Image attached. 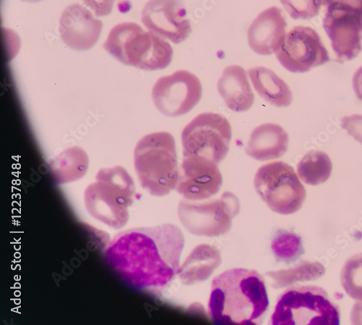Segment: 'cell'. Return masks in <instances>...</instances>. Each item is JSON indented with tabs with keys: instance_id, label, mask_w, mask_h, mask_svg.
<instances>
[{
	"instance_id": "obj_1",
	"label": "cell",
	"mask_w": 362,
	"mask_h": 325,
	"mask_svg": "<svg viewBox=\"0 0 362 325\" xmlns=\"http://www.w3.org/2000/svg\"><path fill=\"white\" fill-rule=\"evenodd\" d=\"M185 244L183 232L174 224L133 228L117 234L104 256L131 287L156 290L177 275Z\"/></svg>"
},
{
	"instance_id": "obj_2",
	"label": "cell",
	"mask_w": 362,
	"mask_h": 325,
	"mask_svg": "<svg viewBox=\"0 0 362 325\" xmlns=\"http://www.w3.org/2000/svg\"><path fill=\"white\" fill-rule=\"evenodd\" d=\"M268 307L265 283L255 271L230 269L212 283L208 312L216 324H259Z\"/></svg>"
},
{
	"instance_id": "obj_3",
	"label": "cell",
	"mask_w": 362,
	"mask_h": 325,
	"mask_svg": "<svg viewBox=\"0 0 362 325\" xmlns=\"http://www.w3.org/2000/svg\"><path fill=\"white\" fill-rule=\"evenodd\" d=\"M136 196L134 182L122 166L100 170L96 182L84 192L88 214L115 230L123 228L129 220V208Z\"/></svg>"
},
{
	"instance_id": "obj_4",
	"label": "cell",
	"mask_w": 362,
	"mask_h": 325,
	"mask_svg": "<svg viewBox=\"0 0 362 325\" xmlns=\"http://www.w3.org/2000/svg\"><path fill=\"white\" fill-rule=\"evenodd\" d=\"M134 167L141 187L162 197L176 189L180 170L175 141L168 132L144 136L134 151Z\"/></svg>"
},
{
	"instance_id": "obj_5",
	"label": "cell",
	"mask_w": 362,
	"mask_h": 325,
	"mask_svg": "<svg viewBox=\"0 0 362 325\" xmlns=\"http://www.w3.org/2000/svg\"><path fill=\"white\" fill-rule=\"evenodd\" d=\"M104 48L120 63L144 71L166 69L173 56L168 42L152 32L144 31L134 23L115 25Z\"/></svg>"
},
{
	"instance_id": "obj_6",
	"label": "cell",
	"mask_w": 362,
	"mask_h": 325,
	"mask_svg": "<svg viewBox=\"0 0 362 325\" xmlns=\"http://www.w3.org/2000/svg\"><path fill=\"white\" fill-rule=\"evenodd\" d=\"M271 323L274 325H339L340 310L324 289L316 286L293 287L281 295Z\"/></svg>"
},
{
	"instance_id": "obj_7",
	"label": "cell",
	"mask_w": 362,
	"mask_h": 325,
	"mask_svg": "<svg viewBox=\"0 0 362 325\" xmlns=\"http://www.w3.org/2000/svg\"><path fill=\"white\" fill-rule=\"evenodd\" d=\"M325 8V31L337 61L356 58L362 49V0H320Z\"/></svg>"
},
{
	"instance_id": "obj_8",
	"label": "cell",
	"mask_w": 362,
	"mask_h": 325,
	"mask_svg": "<svg viewBox=\"0 0 362 325\" xmlns=\"http://www.w3.org/2000/svg\"><path fill=\"white\" fill-rule=\"evenodd\" d=\"M255 187L269 208L280 215L296 213L306 199L305 188L294 169L284 162L262 166L255 175Z\"/></svg>"
},
{
	"instance_id": "obj_9",
	"label": "cell",
	"mask_w": 362,
	"mask_h": 325,
	"mask_svg": "<svg viewBox=\"0 0 362 325\" xmlns=\"http://www.w3.org/2000/svg\"><path fill=\"white\" fill-rule=\"evenodd\" d=\"M240 210L238 199L231 192H225L220 199L206 202L180 201L178 218L192 234L206 237H217L227 233L233 219Z\"/></svg>"
},
{
	"instance_id": "obj_10",
	"label": "cell",
	"mask_w": 362,
	"mask_h": 325,
	"mask_svg": "<svg viewBox=\"0 0 362 325\" xmlns=\"http://www.w3.org/2000/svg\"><path fill=\"white\" fill-rule=\"evenodd\" d=\"M231 137L230 125L223 115L201 114L181 135L184 157H199L219 164L229 151Z\"/></svg>"
},
{
	"instance_id": "obj_11",
	"label": "cell",
	"mask_w": 362,
	"mask_h": 325,
	"mask_svg": "<svg viewBox=\"0 0 362 325\" xmlns=\"http://www.w3.org/2000/svg\"><path fill=\"white\" fill-rule=\"evenodd\" d=\"M279 61L292 73H305L330 61L328 52L313 28L296 26L276 52Z\"/></svg>"
},
{
	"instance_id": "obj_12",
	"label": "cell",
	"mask_w": 362,
	"mask_h": 325,
	"mask_svg": "<svg viewBox=\"0 0 362 325\" xmlns=\"http://www.w3.org/2000/svg\"><path fill=\"white\" fill-rule=\"evenodd\" d=\"M202 95L200 80L187 71H178L160 78L153 90L156 107L168 117L188 113L199 103Z\"/></svg>"
},
{
	"instance_id": "obj_13",
	"label": "cell",
	"mask_w": 362,
	"mask_h": 325,
	"mask_svg": "<svg viewBox=\"0 0 362 325\" xmlns=\"http://www.w3.org/2000/svg\"><path fill=\"white\" fill-rule=\"evenodd\" d=\"M141 20L149 32L174 44L185 41L192 32L183 0H149Z\"/></svg>"
},
{
	"instance_id": "obj_14",
	"label": "cell",
	"mask_w": 362,
	"mask_h": 325,
	"mask_svg": "<svg viewBox=\"0 0 362 325\" xmlns=\"http://www.w3.org/2000/svg\"><path fill=\"white\" fill-rule=\"evenodd\" d=\"M218 165L203 158L184 157L177 191L190 201H202L215 196L223 184Z\"/></svg>"
},
{
	"instance_id": "obj_15",
	"label": "cell",
	"mask_w": 362,
	"mask_h": 325,
	"mask_svg": "<svg viewBox=\"0 0 362 325\" xmlns=\"http://www.w3.org/2000/svg\"><path fill=\"white\" fill-rule=\"evenodd\" d=\"M102 29V21L79 4L69 6L60 17V35L64 43L75 50L93 48L100 37Z\"/></svg>"
},
{
	"instance_id": "obj_16",
	"label": "cell",
	"mask_w": 362,
	"mask_h": 325,
	"mask_svg": "<svg viewBox=\"0 0 362 325\" xmlns=\"http://www.w3.org/2000/svg\"><path fill=\"white\" fill-rule=\"evenodd\" d=\"M287 23L283 11L277 7L262 12L249 28L248 42L258 54L276 53L286 37Z\"/></svg>"
},
{
	"instance_id": "obj_17",
	"label": "cell",
	"mask_w": 362,
	"mask_h": 325,
	"mask_svg": "<svg viewBox=\"0 0 362 325\" xmlns=\"http://www.w3.org/2000/svg\"><path fill=\"white\" fill-rule=\"evenodd\" d=\"M288 141V134L281 126L263 124L252 133L246 153L258 161L279 158L287 152Z\"/></svg>"
},
{
	"instance_id": "obj_18",
	"label": "cell",
	"mask_w": 362,
	"mask_h": 325,
	"mask_svg": "<svg viewBox=\"0 0 362 325\" xmlns=\"http://www.w3.org/2000/svg\"><path fill=\"white\" fill-rule=\"evenodd\" d=\"M218 90L227 107L233 112H245L254 104L255 95L247 73L240 66H231L224 70Z\"/></svg>"
},
{
	"instance_id": "obj_19",
	"label": "cell",
	"mask_w": 362,
	"mask_h": 325,
	"mask_svg": "<svg viewBox=\"0 0 362 325\" xmlns=\"http://www.w3.org/2000/svg\"><path fill=\"white\" fill-rule=\"evenodd\" d=\"M221 261V254L216 247L201 244L196 247L183 264L180 266L177 276L185 285L202 283L214 274Z\"/></svg>"
},
{
	"instance_id": "obj_20",
	"label": "cell",
	"mask_w": 362,
	"mask_h": 325,
	"mask_svg": "<svg viewBox=\"0 0 362 325\" xmlns=\"http://www.w3.org/2000/svg\"><path fill=\"white\" fill-rule=\"evenodd\" d=\"M249 76L257 93L264 100L276 107H288L293 95L287 83L273 71L264 67L249 70Z\"/></svg>"
},
{
	"instance_id": "obj_21",
	"label": "cell",
	"mask_w": 362,
	"mask_h": 325,
	"mask_svg": "<svg viewBox=\"0 0 362 325\" xmlns=\"http://www.w3.org/2000/svg\"><path fill=\"white\" fill-rule=\"evenodd\" d=\"M88 165V155L78 146L69 148L48 164L52 179L57 184L79 181L86 175Z\"/></svg>"
},
{
	"instance_id": "obj_22",
	"label": "cell",
	"mask_w": 362,
	"mask_h": 325,
	"mask_svg": "<svg viewBox=\"0 0 362 325\" xmlns=\"http://www.w3.org/2000/svg\"><path fill=\"white\" fill-rule=\"evenodd\" d=\"M325 273L324 266L317 261H305L295 267L266 273L270 285L276 289L284 288L298 282L317 280Z\"/></svg>"
},
{
	"instance_id": "obj_23",
	"label": "cell",
	"mask_w": 362,
	"mask_h": 325,
	"mask_svg": "<svg viewBox=\"0 0 362 325\" xmlns=\"http://www.w3.org/2000/svg\"><path fill=\"white\" fill-rule=\"evenodd\" d=\"M332 169L333 165L326 153L312 151L298 164L297 172L300 179L306 184L318 186L329 179Z\"/></svg>"
},
{
	"instance_id": "obj_24",
	"label": "cell",
	"mask_w": 362,
	"mask_h": 325,
	"mask_svg": "<svg viewBox=\"0 0 362 325\" xmlns=\"http://www.w3.org/2000/svg\"><path fill=\"white\" fill-rule=\"evenodd\" d=\"M271 249L276 259L284 263L295 261L305 252L300 236L284 230L276 233Z\"/></svg>"
},
{
	"instance_id": "obj_25",
	"label": "cell",
	"mask_w": 362,
	"mask_h": 325,
	"mask_svg": "<svg viewBox=\"0 0 362 325\" xmlns=\"http://www.w3.org/2000/svg\"><path fill=\"white\" fill-rule=\"evenodd\" d=\"M341 282L349 297L362 302V253L347 260L341 271Z\"/></svg>"
},
{
	"instance_id": "obj_26",
	"label": "cell",
	"mask_w": 362,
	"mask_h": 325,
	"mask_svg": "<svg viewBox=\"0 0 362 325\" xmlns=\"http://www.w3.org/2000/svg\"><path fill=\"white\" fill-rule=\"evenodd\" d=\"M290 16L296 20H307L317 16L320 12V0H281Z\"/></svg>"
},
{
	"instance_id": "obj_27",
	"label": "cell",
	"mask_w": 362,
	"mask_h": 325,
	"mask_svg": "<svg viewBox=\"0 0 362 325\" xmlns=\"http://www.w3.org/2000/svg\"><path fill=\"white\" fill-rule=\"evenodd\" d=\"M341 127L356 141L362 143V115L353 114L344 117L341 121Z\"/></svg>"
},
{
	"instance_id": "obj_28",
	"label": "cell",
	"mask_w": 362,
	"mask_h": 325,
	"mask_svg": "<svg viewBox=\"0 0 362 325\" xmlns=\"http://www.w3.org/2000/svg\"><path fill=\"white\" fill-rule=\"evenodd\" d=\"M115 0H83L86 6L92 9L97 16H105L111 13Z\"/></svg>"
},
{
	"instance_id": "obj_29",
	"label": "cell",
	"mask_w": 362,
	"mask_h": 325,
	"mask_svg": "<svg viewBox=\"0 0 362 325\" xmlns=\"http://www.w3.org/2000/svg\"><path fill=\"white\" fill-rule=\"evenodd\" d=\"M353 88L356 96L362 102V66L354 73L353 77Z\"/></svg>"
},
{
	"instance_id": "obj_30",
	"label": "cell",
	"mask_w": 362,
	"mask_h": 325,
	"mask_svg": "<svg viewBox=\"0 0 362 325\" xmlns=\"http://www.w3.org/2000/svg\"><path fill=\"white\" fill-rule=\"evenodd\" d=\"M351 322L353 324H362V302L354 305L351 314Z\"/></svg>"
},
{
	"instance_id": "obj_31",
	"label": "cell",
	"mask_w": 362,
	"mask_h": 325,
	"mask_svg": "<svg viewBox=\"0 0 362 325\" xmlns=\"http://www.w3.org/2000/svg\"><path fill=\"white\" fill-rule=\"evenodd\" d=\"M22 1L28 2V3H37L42 1V0H22Z\"/></svg>"
}]
</instances>
